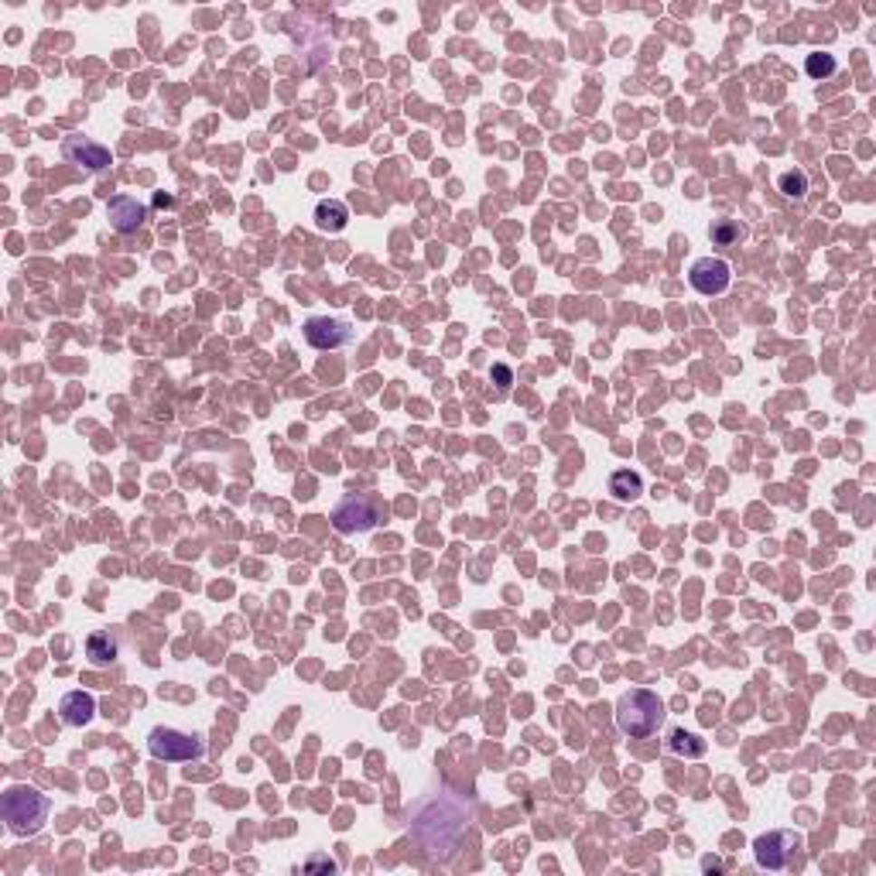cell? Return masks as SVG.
Masks as SVG:
<instances>
[{
    "label": "cell",
    "mask_w": 876,
    "mask_h": 876,
    "mask_svg": "<svg viewBox=\"0 0 876 876\" xmlns=\"http://www.w3.org/2000/svg\"><path fill=\"white\" fill-rule=\"evenodd\" d=\"M148 750L155 760H165V764H192L205 753V743L199 736H188L172 726H157L148 736Z\"/></svg>",
    "instance_id": "obj_5"
},
{
    "label": "cell",
    "mask_w": 876,
    "mask_h": 876,
    "mask_svg": "<svg viewBox=\"0 0 876 876\" xmlns=\"http://www.w3.org/2000/svg\"><path fill=\"white\" fill-rule=\"evenodd\" d=\"M777 188H781L787 199H805L808 195V175L801 172V168H791V172H784L777 178Z\"/></svg>",
    "instance_id": "obj_16"
},
{
    "label": "cell",
    "mask_w": 876,
    "mask_h": 876,
    "mask_svg": "<svg viewBox=\"0 0 876 876\" xmlns=\"http://www.w3.org/2000/svg\"><path fill=\"white\" fill-rule=\"evenodd\" d=\"M62 155L69 157L72 165L90 168V172H103V168H110V161H113L110 148L90 141V138H69V141L62 144Z\"/></svg>",
    "instance_id": "obj_10"
},
{
    "label": "cell",
    "mask_w": 876,
    "mask_h": 876,
    "mask_svg": "<svg viewBox=\"0 0 876 876\" xmlns=\"http://www.w3.org/2000/svg\"><path fill=\"white\" fill-rule=\"evenodd\" d=\"M86 657L93 664H113L117 661V641L110 633H90L86 637Z\"/></svg>",
    "instance_id": "obj_15"
},
{
    "label": "cell",
    "mask_w": 876,
    "mask_h": 876,
    "mask_svg": "<svg viewBox=\"0 0 876 876\" xmlns=\"http://www.w3.org/2000/svg\"><path fill=\"white\" fill-rule=\"evenodd\" d=\"M493 380H497V384H500L503 391H507V387L514 384V374H510V367H503V363H497V367H493Z\"/></svg>",
    "instance_id": "obj_20"
},
{
    "label": "cell",
    "mask_w": 876,
    "mask_h": 876,
    "mask_svg": "<svg viewBox=\"0 0 876 876\" xmlns=\"http://www.w3.org/2000/svg\"><path fill=\"white\" fill-rule=\"evenodd\" d=\"M59 716L65 726H90V719L96 716V699L90 691H69L59 702Z\"/></svg>",
    "instance_id": "obj_11"
},
{
    "label": "cell",
    "mask_w": 876,
    "mask_h": 876,
    "mask_svg": "<svg viewBox=\"0 0 876 876\" xmlns=\"http://www.w3.org/2000/svg\"><path fill=\"white\" fill-rule=\"evenodd\" d=\"M610 493L616 497L620 503H630V500H637L643 493V483H641V476L637 472H630V470H620V472H613L610 476Z\"/></svg>",
    "instance_id": "obj_14"
},
{
    "label": "cell",
    "mask_w": 876,
    "mask_h": 876,
    "mask_svg": "<svg viewBox=\"0 0 876 876\" xmlns=\"http://www.w3.org/2000/svg\"><path fill=\"white\" fill-rule=\"evenodd\" d=\"M805 72L812 79H829L835 72V59H832L829 52H814V55L805 59Z\"/></svg>",
    "instance_id": "obj_17"
},
{
    "label": "cell",
    "mask_w": 876,
    "mask_h": 876,
    "mask_svg": "<svg viewBox=\"0 0 876 876\" xmlns=\"http://www.w3.org/2000/svg\"><path fill=\"white\" fill-rule=\"evenodd\" d=\"M661 722H664V702L657 699V691L630 689L620 695V702H616V726L630 739L654 736L661 729Z\"/></svg>",
    "instance_id": "obj_2"
},
{
    "label": "cell",
    "mask_w": 876,
    "mask_h": 876,
    "mask_svg": "<svg viewBox=\"0 0 876 876\" xmlns=\"http://www.w3.org/2000/svg\"><path fill=\"white\" fill-rule=\"evenodd\" d=\"M668 750L674 753V757H702L709 747H705V739L702 736H695V733H689V729H671L668 733Z\"/></svg>",
    "instance_id": "obj_13"
},
{
    "label": "cell",
    "mask_w": 876,
    "mask_h": 876,
    "mask_svg": "<svg viewBox=\"0 0 876 876\" xmlns=\"http://www.w3.org/2000/svg\"><path fill=\"white\" fill-rule=\"evenodd\" d=\"M107 216L117 233H138L144 226V219H148V209L134 195H113L107 203Z\"/></svg>",
    "instance_id": "obj_9"
},
{
    "label": "cell",
    "mask_w": 876,
    "mask_h": 876,
    "mask_svg": "<svg viewBox=\"0 0 876 876\" xmlns=\"http://www.w3.org/2000/svg\"><path fill=\"white\" fill-rule=\"evenodd\" d=\"M305 870H309V873H319V870H322V873H336L339 866H336V860H328V856H312V860L305 862Z\"/></svg>",
    "instance_id": "obj_19"
},
{
    "label": "cell",
    "mask_w": 876,
    "mask_h": 876,
    "mask_svg": "<svg viewBox=\"0 0 876 876\" xmlns=\"http://www.w3.org/2000/svg\"><path fill=\"white\" fill-rule=\"evenodd\" d=\"M155 205H175V195H165V192H157V195H155Z\"/></svg>",
    "instance_id": "obj_21"
},
{
    "label": "cell",
    "mask_w": 876,
    "mask_h": 876,
    "mask_svg": "<svg viewBox=\"0 0 876 876\" xmlns=\"http://www.w3.org/2000/svg\"><path fill=\"white\" fill-rule=\"evenodd\" d=\"M689 281L699 295L712 298V295H722V291L729 288L733 271H729V264H726L722 257H699L689 271Z\"/></svg>",
    "instance_id": "obj_7"
},
{
    "label": "cell",
    "mask_w": 876,
    "mask_h": 876,
    "mask_svg": "<svg viewBox=\"0 0 876 876\" xmlns=\"http://www.w3.org/2000/svg\"><path fill=\"white\" fill-rule=\"evenodd\" d=\"M712 240H716L719 247H733L736 240H743V226H739L736 219H722V223L712 226Z\"/></svg>",
    "instance_id": "obj_18"
},
{
    "label": "cell",
    "mask_w": 876,
    "mask_h": 876,
    "mask_svg": "<svg viewBox=\"0 0 876 876\" xmlns=\"http://www.w3.org/2000/svg\"><path fill=\"white\" fill-rule=\"evenodd\" d=\"M472 814V805L462 801L452 791H442V795H432L424 798L414 814H411V832L414 839L422 843V849L432 856V860H445L452 856L462 832H466V822Z\"/></svg>",
    "instance_id": "obj_1"
},
{
    "label": "cell",
    "mask_w": 876,
    "mask_h": 876,
    "mask_svg": "<svg viewBox=\"0 0 876 876\" xmlns=\"http://www.w3.org/2000/svg\"><path fill=\"white\" fill-rule=\"evenodd\" d=\"M387 517V507L374 493H349L346 500L336 503L332 510V528L339 534H363L374 531L376 524Z\"/></svg>",
    "instance_id": "obj_4"
},
{
    "label": "cell",
    "mask_w": 876,
    "mask_h": 876,
    "mask_svg": "<svg viewBox=\"0 0 876 876\" xmlns=\"http://www.w3.org/2000/svg\"><path fill=\"white\" fill-rule=\"evenodd\" d=\"M305 343L312 349H339V346L353 343V326L343 319H328V315H315L305 322Z\"/></svg>",
    "instance_id": "obj_8"
},
{
    "label": "cell",
    "mask_w": 876,
    "mask_h": 876,
    "mask_svg": "<svg viewBox=\"0 0 876 876\" xmlns=\"http://www.w3.org/2000/svg\"><path fill=\"white\" fill-rule=\"evenodd\" d=\"M346 223H349V209L339 199H322L315 205V226L322 233H339V230H346Z\"/></svg>",
    "instance_id": "obj_12"
},
{
    "label": "cell",
    "mask_w": 876,
    "mask_h": 876,
    "mask_svg": "<svg viewBox=\"0 0 876 876\" xmlns=\"http://www.w3.org/2000/svg\"><path fill=\"white\" fill-rule=\"evenodd\" d=\"M801 845H805L801 832L777 829V832H766V835H760L753 843V856H757V862L764 870H784V866H791V860H795V852H798Z\"/></svg>",
    "instance_id": "obj_6"
},
{
    "label": "cell",
    "mask_w": 876,
    "mask_h": 876,
    "mask_svg": "<svg viewBox=\"0 0 876 876\" xmlns=\"http://www.w3.org/2000/svg\"><path fill=\"white\" fill-rule=\"evenodd\" d=\"M702 866L705 870H722V860H712V856H709V860H702Z\"/></svg>",
    "instance_id": "obj_22"
},
{
    "label": "cell",
    "mask_w": 876,
    "mask_h": 876,
    "mask_svg": "<svg viewBox=\"0 0 876 876\" xmlns=\"http://www.w3.org/2000/svg\"><path fill=\"white\" fill-rule=\"evenodd\" d=\"M52 812V801L34 787H7L4 795V822L14 835H38L45 829V818Z\"/></svg>",
    "instance_id": "obj_3"
}]
</instances>
